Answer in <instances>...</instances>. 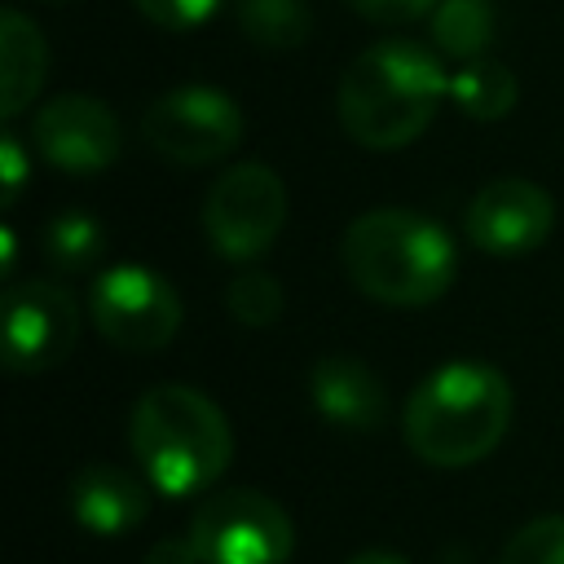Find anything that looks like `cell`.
I'll use <instances>...</instances> for the list:
<instances>
[{"mask_svg": "<svg viewBox=\"0 0 564 564\" xmlns=\"http://www.w3.org/2000/svg\"><path fill=\"white\" fill-rule=\"evenodd\" d=\"M348 282L392 308H423L441 300L458 278L454 238L423 212L410 207H370L361 212L339 242Z\"/></svg>", "mask_w": 564, "mask_h": 564, "instance_id": "obj_4", "label": "cell"}, {"mask_svg": "<svg viewBox=\"0 0 564 564\" xmlns=\"http://www.w3.org/2000/svg\"><path fill=\"white\" fill-rule=\"evenodd\" d=\"M132 4L141 9V18H150L163 31H194L220 9V0H132Z\"/></svg>", "mask_w": 564, "mask_h": 564, "instance_id": "obj_21", "label": "cell"}, {"mask_svg": "<svg viewBox=\"0 0 564 564\" xmlns=\"http://www.w3.org/2000/svg\"><path fill=\"white\" fill-rule=\"evenodd\" d=\"M520 97V84L516 75L498 62V57H476V62H463L454 75H449V101L476 119V123H494V119H507L511 106Z\"/></svg>", "mask_w": 564, "mask_h": 564, "instance_id": "obj_15", "label": "cell"}, {"mask_svg": "<svg viewBox=\"0 0 564 564\" xmlns=\"http://www.w3.org/2000/svg\"><path fill=\"white\" fill-rule=\"evenodd\" d=\"M498 564H564V516H538L529 524H520Z\"/></svg>", "mask_w": 564, "mask_h": 564, "instance_id": "obj_20", "label": "cell"}, {"mask_svg": "<svg viewBox=\"0 0 564 564\" xmlns=\"http://www.w3.org/2000/svg\"><path fill=\"white\" fill-rule=\"evenodd\" d=\"M0 167H4V207H13L22 194V181H26V150L13 132L0 137Z\"/></svg>", "mask_w": 564, "mask_h": 564, "instance_id": "obj_23", "label": "cell"}, {"mask_svg": "<svg viewBox=\"0 0 564 564\" xmlns=\"http://www.w3.org/2000/svg\"><path fill=\"white\" fill-rule=\"evenodd\" d=\"M145 494H150V485L137 480L132 471H123L115 463H84L70 476L66 507H70L75 524L88 529L93 538H123L150 516Z\"/></svg>", "mask_w": 564, "mask_h": 564, "instance_id": "obj_13", "label": "cell"}, {"mask_svg": "<svg viewBox=\"0 0 564 564\" xmlns=\"http://www.w3.org/2000/svg\"><path fill=\"white\" fill-rule=\"evenodd\" d=\"M286 225V185L269 163H234L225 167L203 198V234L225 260L264 256Z\"/></svg>", "mask_w": 564, "mask_h": 564, "instance_id": "obj_7", "label": "cell"}, {"mask_svg": "<svg viewBox=\"0 0 564 564\" xmlns=\"http://www.w3.org/2000/svg\"><path fill=\"white\" fill-rule=\"evenodd\" d=\"M313 410L339 432H375L388 419L383 379L352 352H330L308 370Z\"/></svg>", "mask_w": 564, "mask_h": 564, "instance_id": "obj_12", "label": "cell"}, {"mask_svg": "<svg viewBox=\"0 0 564 564\" xmlns=\"http://www.w3.org/2000/svg\"><path fill=\"white\" fill-rule=\"evenodd\" d=\"M44 75H48V44L40 26L26 13L4 9L0 13V115L18 119L44 88Z\"/></svg>", "mask_w": 564, "mask_h": 564, "instance_id": "obj_14", "label": "cell"}, {"mask_svg": "<svg viewBox=\"0 0 564 564\" xmlns=\"http://www.w3.org/2000/svg\"><path fill=\"white\" fill-rule=\"evenodd\" d=\"M145 564H203V555H198V546H194V538L189 533H172V538H159L150 551H145Z\"/></svg>", "mask_w": 564, "mask_h": 564, "instance_id": "obj_24", "label": "cell"}, {"mask_svg": "<svg viewBox=\"0 0 564 564\" xmlns=\"http://www.w3.org/2000/svg\"><path fill=\"white\" fill-rule=\"evenodd\" d=\"M238 26L256 48L291 53L313 35V13L304 0H238Z\"/></svg>", "mask_w": 564, "mask_h": 564, "instance_id": "obj_17", "label": "cell"}, {"mask_svg": "<svg viewBox=\"0 0 564 564\" xmlns=\"http://www.w3.org/2000/svg\"><path fill=\"white\" fill-rule=\"evenodd\" d=\"M4 366L13 375H40L62 366L79 344V304L57 278L9 282L0 304Z\"/></svg>", "mask_w": 564, "mask_h": 564, "instance_id": "obj_9", "label": "cell"}, {"mask_svg": "<svg viewBox=\"0 0 564 564\" xmlns=\"http://www.w3.org/2000/svg\"><path fill=\"white\" fill-rule=\"evenodd\" d=\"M494 4L489 0H441L432 9V44L454 57L458 66L463 62H476V57H489V44L498 35V22H494Z\"/></svg>", "mask_w": 564, "mask_h": 564, "instance_id": "obj_16", "label": "cell"}, {"mask_svg": "<svg viewBox=\"0 0 564 564\" xmlns=\"http://www.w3.org/2000/svg\"><path fill=\"white\" fill-rule=\"evenodd\" d=\"M344 4H352L370 22H414V18L432 13L441 0H344Z\"/></svg>", "mask_w": 564, "mask_h": 564, "instance_id": "obj_22", "label": "cell"}, {"mask_svg": "<svg viewBox=\"0 0 564 564\" xmlns=\"http://www.w3.org/2000/svg\"><path fill=\"white\" fill-rule=\"evenodd\" d=\"M88 317L123 352H159L181 330V295L150 264H110L88 291Z\"/></svg>", "mask_w": 564, "mask_h": 564, "instance_id": "obj_8", "label": "cell"}, {"mask_svg": "<svg viewBox=\"0 0 564 564\" xmlns=\"http://www.w3.org/2000/svg\"><path fill=\"white\" fill-rule=\"evenodd\" d=\"M449 97L441 57L414 40H379L339 79V128L366 150H401L423 137Z\"/></svg>", "mask_w": 564, "mask_h": 564, "instance_id": "obj_1", "label": "cell"}, {"mask_svg": "<svg viewBox=\"0 0 564 564\" xmlns=\"http://www.w3.org/2000/svg\"><path fill=\"white\" fill-rule=\"evenodd\" d=\"M203 564H286L295 546L291 516L264 489L207 494L185 529Z\"/></svg>", "mask_w": 564, "mask_h": 564, "instance_id": "obj_6", "label": "cell"}, {"mask_svg": "<svg viewBox=\"0 0 564 564\" xmlns=\"http://www.w3.org/2000/svg\"><path fill=\"white\" fill-rule=\"evenodd\" d=\"M106 247V229L97 216L70 207V212H57L48 225H44V260L57 269V273H79L88 269Z\"/></svg>", "mask_w": 564, "mask_h": 564, "instance_id": "obj_18", "label": "cell"}, {"mask_svg": "<svg viewBox=\"0 0 564 564\" xmlns=\"http://www.w3.org/2000/svg\"><path fill=\"white\" fill-rule=\"evenodd\" d=\"M467 242L485 256H529L555 229V198L524 176H498L480 185L463 212Z\"/></svg>", "mask_w": 564, "mask_h": 564, "instance_id": "obj_11", "label": "cell"}, {"mask_svg": "<svg viewBox=\"0 0 564 564\" xmlns=\"http://www.w3.org/2000/svg\"><path fill=\"white\" fill-rule=\"evenodd\" d=\"M348 564H410L401 551H388V546H370V551H357Z\"/></svg>", "mask_w": 564, "mask_h": 564, "instance_id": "obj_25", "label": "cell"}, {"mask_svg": "<svg viewBox=\"0 0 564 564\" xmlns=\"http://www.w3.org/2000/svg\"><path fill=\"white\" fill-rule=\"evenodd\" d=\"M128 445L154 494L189 498L225 476L234 458V427L207 392L189 383H154L132 405Z\"/></svg>", "mask_w": 564, "mask_h": 564, "instance_id": "obj_3", "label": "cell"}, {"mask_svg": "<svg viewBox=\"0 0 564 564\" xmlns=\"http://www.w3.org/2000/svg\"><path fill=\"white\" fill-rule=\"evenodd\" d=\"M48 4H62V0H48Z\"/></svg>", "mask_w": 564, "mask_h": 564, "instance_id": "obj_26", "label": "cell"}, {"mask_svg": "<svg viewBox=\"0 0 564 564\" xmlns=\"http://www.w3.org/2000/svg\"><path fill=\"white\" fill-rule=\"evenodd\" d=\"M511 383L489 361H445L414 383L401 432L427 467H471L498 449L511 427Z\"/></svg>", "mask_w": 564, "mask_h": 564, "instance_id": "obj_2", "label": "cell"}, {"mask_svg": "<svg viewBox=\"0 0 564 564\" xmlns=\"http://www.w3.org/2000/svg\"><path fill=\"white\" fill-rule=\"evenodd\" d=\"M225 308L242 326H273L282 317V308H286V291H282V282L273 273L247 269L225 286Z\"/></svg>", "mask_w": 564, "mask_h": 564, "instance_id": "obj_19", "label": "cell"}, {"mask_svg": "<svg viewBox=\"0 0 564 564\" xmlns=\"http://www.w3.org/2000/svg\"><path fill=\"white\" fill-rule=\"evenodd\" d=\"M31 141L48 167L70 172V176L106 172L123 150L115 110L88 93L48 97L31 119Z\"/></svg>", "mask_w": 564, "mask_h": 564, "instance_id": "obj_10", "label": "cell"}, {"mask_svg": "<svg viewBox=\"0 0 564 564\" xmlns=\"http://www.w3.org/2000/svg\"><path fill=\"white\" fill-rule=\"evenodd\" d=\"M242 106L212 84H181L163 97L150 101V110L141 115V141L181 167H203V163H220L238 150L242 141Z\"/></svg>", "mask_w": 564, "mask_h": 564, "instance_id": "obj_5", "label": "cell"}]
</instances>
